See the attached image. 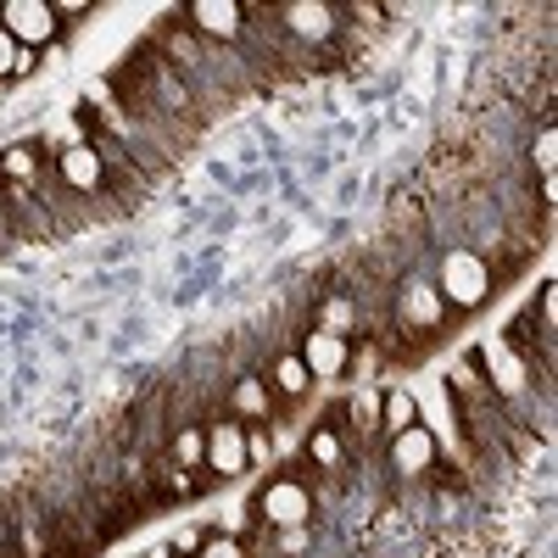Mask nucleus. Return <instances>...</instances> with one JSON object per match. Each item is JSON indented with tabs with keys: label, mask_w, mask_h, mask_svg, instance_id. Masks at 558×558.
<instances>
[{
	"label": "nucleus",
	"mask_w": 558,
	"mask_h": 558,
	"mask_svg": "<svg viewBox=\"0 0 558 558\" xmlns=\"http://www.w3.org/2000/svg\"><path fill=\"white\" fill-rule=\"evenodd\" d=\"M274 402H279V397L268 391L263 375H241L235 386H229V413H235V418H252V425L274 413Z\"/></svg>",
	"instance_id": "f8f14e48"
},
{
	"label": "nucleus",
	"mask_w": 558,
	"mask_h": 558,
	"mask_svg": "<svg viewBox=\"0 0 558 558\" xmlns=\"http://www.w3.org/2000/svg\"><path fill=\"white\" fill-rule=\"evenodd\" d=\"M168 458L179 463V470H207V430L202 425H179L168 436Z\"/></svg>",
	"instance_id": "f3484780"
},
{
	"label": "nucleus",
	"mask_w": 558,
	"mask_h": 558,
	"mask_svg": "<svg viewBox=\"0 0 558 558\" xmlns=\"http://www.w3.org/2000/svg\"><path fill=\"white\" fill-rule=\"evenodd\" d=\"M268 391H274V397H307V391H313V375H307V363H302L296 352L274 357V368H268Z\"/></svg>",
	"instance_id": "dca6fc26"
},
{
	"label": "nucleus",
	"mask_w": 558,
	"mask_h": 558,
	"mask_svg": "<svg viewBox=\"0 0 558 558\" xmlns=\"http://www.w3.org/2000/svg\"><path fill=\"white\" fill-rule=\"evenodd\" d=\"M207 430V475L213 481H241L252 463H246V425L241 418H213Z\"/></svg>",
	"instance_id": "0eeeda50"
},
{
	"label": "nucleus",
	"mask_w": 558,
	"mask_h": 558,
	"mask_svg": "<svg viewBox=\"0 0 558 558\" xmlns=\"http://www.w3.org/2000/svg\"><path fill=\"white\" fill-rule=\"evenodd\" d=\"M531 162H536V173H542V179H553V168H558V129H553V123H542Z\"/></svg>",
	"instance_id": "6ab92c4d"
},
{
	"label": "nucleus",
	"mask_w": 558,
	"mask_h": 558,
	"mask_svg": "<svg viewBox=\"0 0 558 558\" xmlns=\"http://www.w3.org/2000/svg\"><path fill=\"white\" fill-rule=\"evenodd\" d=\"M542 336H547V341L558 336V291H553V286H542Z\"/></svg>",
	"instance_id": "4be33fe9"
},
{
	"label": "nucleus",
	"mask_w": 558,
	"mask_h": 558,
	"mask_svg": "<svg viewBox=\"0 0 558 558\" xmlns=\"http://www.w3.org/2000/svg\"><path fill=\"white\" fill-rule=\"evenodd\" d=\"M179 23L196 39L218 45V51H241L246 45V0H191V7H179Z\"/></svg>",
	"instance_id": "20e7f679"
},
{
	"label": "nucleus",
	"mask_w": 558,
	"mask_h": 558,
	"mask_svg": "<svg viewBox=\"0 0 558 558\" xmlns=\"http://www.w3.org/2000/svg\"><path fill=\"white\" fill-rule=\"evenodd\" d=\"M12 68H17V39H12L7 28H0V84L12 78Z\"/></svg>",
	"instance_id": "5701e85b"
},
{
	"label": "nucleus",
	"mask_w": 558,
	"mask_h": 558,
	"mask_svg": "<svg viewBox=\"0 0 558 558\" xmlns=\"http://www.w3.org/2000/svg\"><path fill=\"white\" fill-rule=\"evenodd\" d=\"M307 463H313V475H336L347 463V441H341L336 425H313L307 430Z\"/></svg>",
	"instance_id": "4468645a"
},
{
	"label": "nucleus",
	"mask_w": 558,
	"mask_h": 558,
	"mask_svg": "<svg viewBox=\"0 0 558 558\" xmlns=\"http://www.w3.org/2000/svg\"><path fill=\"white\" fill-rule=\"evenodd\" d=\"M0 28H7L23 51H45L62 39V17L51 0H0Z\"/></svg>",
	"instance_id": "39448f33"
},
{
	"label": "nucleus",
	"mask_w": 558,
	"mask_h": 558,
	"mask_svg": "<svg viewBox=\"0 0 558 558\" xmlns=\"http://www.w3.org/2000/svg\"><path fill=\"white\" fill-rule=\"evenodd\" d=\"M89 12V0H62V7H57V17H84Z\"/></svg>",
	"instance_id": "a878e982"
},
{
	"label": "nucleus",
	"mask_w": 558,
	"mask_h": 558,
	"mask_svg": "<svg viewBox=\"0 0 558 558\" xmlns=\"http://www.w3.org/2000/svg\"><path fill=\"white\" fill-rule=\"evenodd\" d=\"M274 12V28L286 34V39H296V45H307V51H330V45L341 39V7H330V0H286V7H268Z\"/></svg>",
	"instance_id": "f03ea898"
},
{
	"label": "nucleus",
	"mask_w": 558,
	"mask_h": 558,
	"mask_svg": "<svg viewBox=\"0 0 558 558\" xmlns=\"http://www.w3.org/2000/svg\"><path fill=\"white\" fill-rule=\"evenodd\" d=\"M246 463H274V436L263 425H246Z\"/></svg>",
	"instance_id": "412c9836"
},
{
	"label": "nucleus",
	"mask_w": 558,
	"mask_h": 558,
	"mask_svg": "<svg viewBox=\"0 0 558 558\" xmlns=\"http://www.w3.org/2000/svg\"><path fill=\"white\" fill-rule=\"evenodd\" d=\"M123 62H129V68H134L140 78H146V89L157 96V107H162V112H168L173 123H196V118H202V107H196V96H191V84L179 78V68H173V62H168V57L157 51L151 39H140L134 51L123 57Z\"/></svg>",
	"instance_id": "f257e3e1"
},
{
	"label": "nucleus",
	"mask_w": 558,
	"mask_h": 558,
	"mask_svg": "<svg viewBox=\"0 0 558 558\" xmlns=\"http://www.w3.org/2000/svg\"><path fill=\"white\" fill-rule=\"evenodd\" d=\"M413 425H418V397L408 386H386L380 391V436L391 441V436H402Z\"/></svg>",
	"instance_id": "ddd939ff"
},
{
	"label": "nucleus",
	"mask_w": 558,
	"mask_h": 558,
	"mask_svg": "<svg viewBox=\"0 0 558 558\" xmlns=\"http://www.w3.org/2000/svg\"><path fill=\"white\" fill-rule=\"evenodd\" d=\"M7 246H17V235H12V223L0 218V252H7Z\"/></svg>",
	"instance_id": "bb28decb"
},
{
	"label": "nucleus",
	"mask_w": 558,
	"mask_h": 558,
	"mask_svg": "<svg viewBox=\"0 0 558 558\" xmlns=\"http://www.w3.org/2000/svg\"><path fill=\"white\" fill-rule=\"evenodd\" d=\"M296 357L307 363V375H313V386H324V380H341L347 375V363H352V341L347 336H330V330H313L302 336V347H296Z\"/></svg>",
	"instance_id": "1a4fd4ad"
},
{
	"label": "nucleus",
	"mask_w": 558,
	"mask_h": 558,
	"mask_svg": "<svg viewBox=\"0 0 558 558\" xmlns=\"http://www.w3.org/2000/svg\"><path fill=\"white\" fill-rule=\"evenodd\" d=\"M441 302H452V307H475V302H486V291H492V268H486V257L475 252V246H458V252H447L441 257Z\"/></svg>",
	"instance_id": "423d86ee"
},
{
	"label": "nucleus",
	"mask_w": 558,
	"mask_h": 558,
	"mask_svg": "<svg viewBox=\"0 0 558 558\" xmlns=\"http://www.w3.org/2000/svg\"><path fill=\"white\" fill-rule=\"evenodd\" d=\"M196 558H246V542L241 536H229V531H207Z\"/></svg>",
	"instance_id": "a211bd4d"
},
{
	"label": "nucleus",
	"mask_w": 558,
	"mask_h": 558,
	"mask_svg": "<svg viewBox=\"0 0 558 558\" xmlns=\"http://www.w3.org/2000/svg\"><path fill=\"white\" fill-rule=\"evenodd\" d=\"M397 318H402V330L430 336L436 324L447 318V302H441V291H436V286H408V291L397 296Z\"/></svg>",
	"instance_id": "9b49d317"
},
{
	"label": "nucleus",
	"mask_w": 558,
	"mask_h": 558,
	"mask_svg": "<svg viewBox=\"0 0 558 558\" xmlns=\"http://www.w3.org/2000/svg\"><path fill=\"white\" fill-rule=\"evenodd\" d=\"M386 452H391V470H397L402 481H425V475L436 470V436H430L425 425H413V430L391 436Z\"/></svg>",
	"instance_id": "9d476101"
},
{
	"label": "nucleus",
	"mask_w": 558,
	"mask_h": 558,
	"mask_svg": "<svg viewBox=\"0 0 558 558\" xmlns=\"http://www.w3.org/2000/svg\"><path fill=\"white\" fill-rule=\"evenodd\" d=\"M0 179H7V184H28V191H34V184L45 179L39 146H7V151H0Z\"/></svg>",
	"instance_id": "2eb2a0df"
},
{
	"label": "nucleus",
	"mask_w": 558,
	"mask_h": 558,
	"mask_svg": "<svg viewBox=\"0 0 558 558\" xmlns=\"http://www.w3.org/2000/svg\"><path fill=\"white\" fill-rule=\"evenodd\" d=\"M347 418H363V430H368V436H380V397L357 391V397L347 402Z\"/></svg>",
	"instance_id": "aec40b11"
},
{
	"label": "nucleus",
	"mask_w": 558,
	"mask_h": 558,
	"mask_svg": "<svg viewBox=\"0 0 558 558\" xmlns=\"http://www.w3.org/2000/svg\"><path fill=\"white\" fill-rule=\"evenodd\" d=\"M39 68V51H23V45H17V68H12V78H28Z\"/></svg>",
	"instance_id": "b1692460"
},
{
	"label": "nucleus",
	"mask_w": 558,
	"mask_h": 558,
	"mask_svg": "<svg viewBox=\"0 0 558 558\" xmlns=\"http://www.w3.org/2000/svg\"><path fill=\"white\" fill-rule=\"evenodd\" d=\"M252 514H257V525H268V531H296V525H313L318 502H313V486H307L302 475H274V481H263Z\"/></svg>",
	"instance_id": "7ed1b4c3"
},
{
	"label": "nucleus",
	"mask_w": 558,
	"mask_h": 558,
	"mask_svg": "<svg viewBox=\"0 0 558 558\" xmlns=\"http://www.w3.org/2000/svg\"><path fill=\"white\" fill-rule=\"evenodd\" d=\"M57 184L73 191V196H84V202H96V196H107V162L89 151L84 140H68V146L57 151Z\"/></svg>",
	"instance_id": "6e6552de"
},
{
	"label": "nucleus",
	"mask_w": 558,
	"mask_h": 558,
	"mask_svg": "<svg viewBox=\"0 0 558 558\" xmlns=\"http://www.w3.org/2000/svg\"><path fill=\"white\" fill-rule=\"evenodd\" d=\"M196 547H202V531H184V536L173 542V553H179V558H196Z\"/></svg>",
	"instance_id": "393cba45"
}]
</instances>
